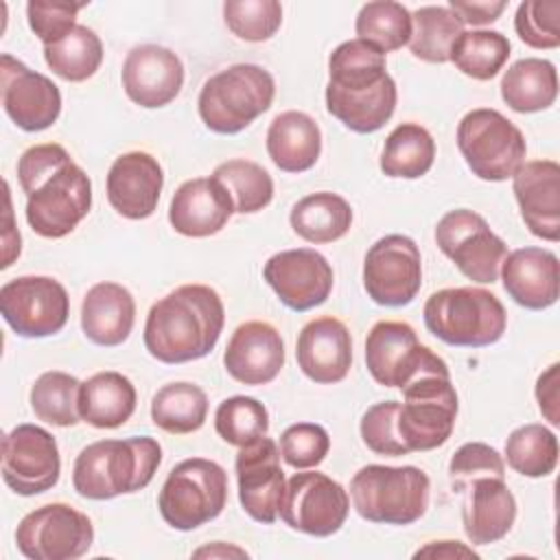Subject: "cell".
Masks as SVG:
<instances>
[{
  "label": "cell",
  "mask_w": 560,
  "mask_h": 560,
  "mask_svg": "<svg viewBox=\"0 0 560 560\" xmlns=\"http://www.w3.org/2000/svg\"><path fill=\"white\" fill-rule=\"evenodd\" d=\"M18 182L26 192V223L37 236H68L92 208L88 173L57 142L28 147L18 160Z\"/></svg>",
  "instance_id": "obj_1"
},
{
  "label": "cell",
  "mask_w": 560,
  "mask_h": 560,
  "mask_svg": "<svg viewBox=\"0 0 560 560\" xmlns=\"http://www.w3.org/2000/svg\"><path fill=\"white\" fill-rule=\"evenodd\" d=\"M398 90L385 55L361 39L339 44L328 57L326 109L354 133L378 131L396 109Z\"/></svg>",
  "instance_id": "obj_2"
},
{
  "label": "cell",
  "mask_w": 560,
  "mask_h": 560,
  "mask_svg": "<svg viewBox=\"0 0 560 560\" xmlns=\"http://www.w3.org/2000/svg\"><path fill=\"white\" fill-rule=\"evenodd\" d=\"M225 326L221 295L208 284H182L147 313L144 348L166 365L208 357Z\"/></svg>",
  "instance_id": "obj_3"
},
{
  "label": "cell",
  "mask_w": 560,
  "mask_h": 560,
  "mask_svg": "<svg viewBox=\"0 0 560 560\" xmlns=\"http://www.w3.org/2000/svg\"><path fill=\"white\" fill-rule=\"evenodd\" d=\"M162 464V446L151 435L96 440L81 448L72 466V488L90 501H109L147 488Z\"/></svg>",
  "instance_id": "obj_4"
},
{
  "label": "cell",
  "mask_w": 560,
  "mask_h": 560,
  "mask_svg": "<svg viewBox=\"0 0 560 560\" xmlns=\"http://www.w3.org/2000/svg\"><path fill=\"white\" fill-rule=\"evenodd\" d=\"M427 330L455 348H486L508 328L501 300L481 287H451L431 293L422 308Z\"/></svg>",
  "instance_id": "obj_5"
},
{
  "label": "cell",
  "mask_w": 560,
  "mask_h": 560,
  "mask_svg": "<svg viewBox=\"0 0 560 560\" xmlns=\"http://www.w3.org/2000/svg\"><path fill=\"white\" fill-rule=\"evenodd\" d=\"M431 479L418 466L368 464L350 479L357 514L381 525H411L427 514Z\"/></svg>",
  "instance_id": "obj_6"
},
{
  "label": "cell",
  "mask_w": 560,
  "mask_h": 560,
  "mask_svg": "<svg viewBox=\"0 0 560 560\" xmlns=\"http://www.w3.org/2000/svg\"><path fill=\"white\" fill-rule=\"evenodd\" d=\"M273 96L276 81L269 70L258 63H234L206 79L197 109L210 131L232 136L265 114Z\"/></svg>",
  "instance_id": "obj_7"
},
{
  "label": "cell",
  "mask_w": 560,
  "mask_h": 560,
  "mask_svg": "<svg viewBox=\"0 0 560 560\" xmlns=\"http://www.w3.org/2000/svg\"><path fill=\"white\" fill-rule=\"evenodd\" d=\"M228 503V472L206 457H188L175 464L158 494L164 523L177 532H192L214 521Z\"/></svg>",
  "instance_id": "obj_8"
},
{
  "label": "cell",
  "mask_w": 560,
  "mask_h": 560,
  "mask_svg": "<svg viewBox=\"0 0 560 560\" xmlns=\"http://www.w3.org/2000/svg\"><path fill=\"white\" fill-rule=\"evenodd\" d=\"M455 140L466 166L483 182L512 179L527 155L523 131L492 107L464 114Z\"/></svg>",
  "instance_id": "obj_9"
},
{
  "label": "cell",
  "mask_w": 560,
  "mask_h": 560,
  "mask_svg": "<svg viewBox=\"0 0 560 560\" xmlns=\"http://www.w3.org/2000/svg\"><path fill=\"white\" fill-rule=\"evenodd\" d=\"M400 392L396 427L407 451H433L446 444L459 411L451 372H424Z\"/></svg>",
  "instance_id": "obj_10"
},
{
  "label": "cell",
  "mask_w": 560,
  "mask_h": 560,
  "mask_svg": "<svg viewBox=\"0 0 560 560\" xmlns=\"http://www.w3.org/2000/svg\"><path fill=\"white\" fill-rule=\"evenodd\" d=\"M435 243L468 280L477 284L499 280L508 245L479 212L468 208L448 210L435 225Z\"/></svg>",
  "instance_id": "obj_11"
},
{
  "label": "cell",
  "mask_w": 560,
  "mask_h": 560,
  "mask_svg": "<svg viewBox=\"0 0 560 560\" xmlns=\"http://www.w3.org/2000/svg\"><path fill=\"white\" fill-rule=\"evenodd\" d=\"M365 365L378 385L396 389L424 372H451L442 357L418 341L411 324L396 319H381L370 328Z\"/></svg>",
  "instance_id": "obj_12"
},
{
  "label": "cell",
  "mask_w": 560,
  "mask_h": 560,
  "mask_svg": "<svg viewBox=\"0 0 560 560\" xmlns=\"http://www.w3.org/2000/svg\"><path fill=\"white\" fill-rule=\"evenodd\" d=\"M92 542V521L68 503L35 508L15 529L18 551L28 560H77L90 551Z\"/></svg>",
  "instance_id": "obj_13"
},
{
  "label": "cell",
  "mask_w": 560,
  "mask_h": 560,
  "mask_svg": "<svg viewBox=\"0 0 560 560\" xmlns=\"http://www.w3.org/2000/svg\"><path fill=\"white\" fill-rule=\"evenodd\" d=\"M350 512L346 488L326 472L306 470L287 479L278 516L295 532L326 538L337 534Z\"/></svg>",
  "instance_id": "obj_14"
},
{
  "label": "cell",
  "mask_w": 560,
  "mask_h": 560,
  "mask_svg": "<svg viewBox=\"0 0 560 560\" xmlns=\"http://www.w3.org/2000/svg\"><path fill=\"white\" fill-rule=\"evenodd\" d=\"M0 313L15 335L42 339L68 324L70 298L50 276H18L0 287Z\"/></svg>",
  "instance_id": "obj_15"
},
{
  "label": "cell",
  "mask_w": 560,
  "mask_h": 560,
  "mask_svg": "<svg viewBox=\"0 0 560 560\" xmlns=\"http://www.w3.org/2000/svg\"><path fill=\"white\" fill-rule=\"evenodd\" d=\"M422 287V256L413 238L387 234L363 258V289L378 306H407Z\"/></svg>",
  "instance_id": "obj_16"
},
{
  "label": "cell",
  "mask_w": 560,
  "mask_h": 560,
  "mask_svg": "<svg viewBox=\"0 0 560 560\" xmlns=\"http://www.w3.org/2000/svg\"><path fill=\"white\" fill-rule=\"evenodd\" d=\"M61 457L57 440L37 424H18L2 438V479L20 497H35L57 486Z\"/></svg>",
  "instance_id": "obj_17"
},
{
  "label": "cell",
  "mask_w": 560,
  "mask_h": 560,
  "mask_svg": "<svg viewBox=\"0 0 560 560\" xmlns=\"http://www.w3.org/2000/svg\"><path fill=\"white\" fill-rule=\"evenodd\" d=\"M262 278L278 300L295 313L324 304L335 284L330 262L311 247L284 249L269 256L262 267Z\"/></svg>",
  "instance_id": "obj_18"
},
{
  "label": "cell",
  "mask_w": 560,
  "mask_h": 560,
  "mask_svg": "<svg viewBox=\"0 0 560 560\" xmlns=\"http://www.w3.org/2000/svg\"><path fill=\"white\" fill-rule=\"evenodd\" d=\"M0 94L4 114L28 133L52 127L61 114V92L52 79L9 52L0 57Z\"/></svg>",
  "instance_id": "obj_19"
},
{
  "label": "cell",
  "mask_w": 560,
  "mask_h": 560,
  "mask_svg": "<svg viewBox=\"0 0 560 560\" xmlns=\"http://www.w3.org/2000/svg\"><path fill=\"white\" fill-rule=\"evenodd\" d=\"M238 501L241 508L262 525L278 518L280 501L284 494V472L280 468L278 444L262 435L256 442L241 446L234 459Z\"/></svg>",
  "instance_id": "obj_20"
},
{
  "label": "cell",
  "mask_w": 560,
  "mask_h": 560,
  "mask_svg": "<svg viewBox=\"0 0 560 560\" xmlns=\"http://www.w3.org/2000/svg\"><path fill=\"white\" fill-rule=\"evenodd\" d=\"M127 98L144 109H158L177 98L184 85V63L166 46L140 44L125 57L120 72Z\"/></svg>",
  "instance_id": "obj_21"
},
{
  "label": "cell",
  "mask_w": 560,
  "mask_h": 560,
  "mask_svg": "<svg viewBox=\"0 0 560 560\" xmlns=\"http://www.w3.org/2000/svg\"><path fill=\"white\" fill-rule=\"evenodd\" d=\"M107 201L125 219H149L160 201L164 171L147 151H127L118 155L107 171Z\"/></svg>",
  "instance_id": "obj_22"
},
{
  "label": "cell",
  "mask_w": 560,
  "mask_h": 560,
  "mask_svg": "<svg viewBox=\"0 0 560 560\" xmlns=\"http://www.w3.org/2000/svg\"><path fill=\"white\" fill-rule=\"evenodd\" d=\"M512 192L527 230L549 243L560 241V164L529 160L512 175Z\"/></svg>",
  "instance_id": "obj_23"
},
{
  "label": "cell",
  "mask_w": 560,
  "mask_h": 560,
  "mask_svg": "<svg viewBox=\"0 0 560 560\" xmlns=\"http://www.w3.org/2000/svg\"><path fill=\"white\" fill-rule=\"evenodd\" d=\"M298 368L306 378L319 385H332L348 376L352 368V337L348 326L322 315L302 326L295 341Z\"/></svg>",
  "instance_id": "obj_24"
},
{
  "label": "cell",
  "mask_w": 560,
  "mask_h": 560,
  "mask_svg": "<svg viewBox=\"0 0 560 560\" xmlns=\"http://www.w3.org/2000/svg\"><path fill=\"white\" fill-rule=\"evenodd\" d=\"M225 372L243 385H267L284 368V341L269 322L252 319L234 328L225 352Z\"/></svg>",
  "instance_id": "obj_25"
},
{
  "label": "cell",
  "mask_w": 560,
  "mask_h": 560,
  "mask_svg": "<svg viewBox=\"0 0 560 560\" xmlns=\"http://www.w3.org/2000/svg\"><path fill=\"white\" fill-rule=\"evenodd\" d=\"M234 214V201L217 177L186 179L171 197L168 223L188 238H206L221 232Z\"/></svg>",
  "instance_id": "obj_26"
},
{
  "label": "cell",
  "mask_w": 560,
  "mask_h": 560,
  "mask_svg": "<svg viewBox=\"0 0 560 560\" xmlns=\"http://www.w3.org/2000/svg\"><path fill=\"white\" fill-rule=\"evenodd\" d=\"M499 276L505 293L523 308L545 311L558 302L560 262L551 249H514L503 258Z\"/></svg>",
  "instance_id": "obj_27"
},
{
  "label": "cell",
  "mask_w": 560,
  "mask_h": 560,
  "mask_svg": "<svg viewBox=\"0 0 560 560\" xmlns=\"http://www.w3.org/2000/svg\"><path fill=\"white\" fill-rule=\"evenodd\" d=\"M462 523L470 545L505 538L516 521V499L503 477L472 479L464 490Z\"/></svg>",
  "instance_id": "obj_28"
},
{
  "label": "cell",
  "mask_w": 560,
  "mask_h": 560,
  "mask_svg": "<svg viewBox=\"0 0 560 560\" xmlns=\"http://www.w3.org/2000/svg\"><path fill=\"white\" fill-rule=\"evenodd\" d=\"M136 324V300L131 291L118 282L105 280L88 289L81 302V330L103 348L127 341Z\"/></svg>",
  "instance_id": "obj_29"
},
{
  "label": "cell",
  "mask_w": 560,
  "mask_h": 560,
  "mask_svg": "<svg viewBox=\"0 0 560 560\" xmlns=\"http://www.w3.org/2000/svg\"><path fill=\"white\" fill-rule=\"evenodd\" d=\"M267 153L284 173L313 168L322 153V131L313 116L298 109L278 114L267 129Z\"/></svg>",
  "instance_id": "obj_30"
},
{
  "label": "cell",
  "mask_w": 560,
  "mask_h": 560,
  "mask_svg": "<svg viewBox=\"0 0 560 560\" xmlns=\"http://www.w3.org/2000/svg\"><path fill=\"white\" fill-rule=\"evenodd\" d=\"M138 394L133 383L116 372L103 370L79 387V416L94 429H118L136 411Z\"/></svg>",
  "instance_id": "obj_31"
},
{
  "label": "cell",
  "mask_w": 560,
  "mask_h": 560,
  "mask_svg": "<svg viewBox=\"0 0 560 560\" xmlns=\"http://www.w3.org/2000/svg\"><path fill=\"white\" fill-rule=\"evenodd\" d=\"M501 98L518 114L549 109L558 98V70L549 59L523 57L501 77Z\"/></svg>",
  "instance_id": "obj_32"
},
{
  "label": "cell",
  "mask_w": 560,
  "mask_h": 560,
  "mask_svg": "<svg viewBox=\"0 0 560 560\" xmlns=\"http://www.w3.org/2000/svg\"><path fill=\"white\" fill-rule=\"evenodd\" d=\"M291 230L313 245L339 241L352 225L350 203L330 190H319L302 197L289 214Z\"/></svg>",
  "instance_id": "obj_33"
},
{
  "label": "cell",
  "mask_w": 560,
  "mask_h": 560,
  "mask_svg": "<svg viewBox=\"0 0 560 560\" xmlns=\"http://www.w3.org/2000/svg\"><path fill=\"white\" fill-rule=\"evenodd\" d=\"M435 162V140L418 122H400L385 138L378 166L392 179H420Z\"/></svg>",
  "instance_id": "obj_34"
},
{
  "label": "cell",
  "mask_w": 560,
  "mask_h": 560,
  "mask_svg": "<svg viewBox=\"0 0 560 560\" xmlns=\"http://www.w3.org/2000/svg\"><path fill=\"white\" fill-rule=\"evenodd\" d=\"M208 418L206 392L188 381L162 385L151 398V420L158 429L171 435L195 433Z\"/></svg>",
  "instance_id": "obj_35"
},
{
  "label": "cell",
  "mask_w": 560,
  "mask_h": 560,
  "mask_svg": "<svg viewBox=\"0 0 560 560\" xmlns=\"http://www.w3.org/2000/svg\"><path fill=\"white\" fill-rule=\"evenodd\" d=\"M464 33L459 15L444 4H427L411 13L409 50L427 63H446L455 39Z\"/></svg>",
  "instance_id": "obj_36"
},
{
  "label": "cell",
  "mask_w": 560,
  "mask_h": 560,
  "mask_svg": "<svg viewBox=\"0 0 560 560\" xmlns=\"http://www.w3.org/2000/svg\"><path fill=\"white\" fill-rule=\"evenodd\" d=\"M44 61L59 79L81 83L101 68L103 42L90 26L77 24L61 42L44 46Z\"/></svg>",
  "instance_id": "obj_37"
},
{
  "label": "cell",
  "mask_w": 560,
  "mask_h": 560,
  "mask_svg": "<svg viewBox=\"0 0 560 560\" xmlns=\"http://www.w3.org/2000/svg\"><path fill=\"white\" fill-rule=\"evenodd\" d=\"M510 50V39L501 31L472 28L455 39L448 61L475 81H490L508 63Z\"/></svg>",
  "instance_id": "obj_38"
},
{
  "label": "cell",
  "mask_w": 560,
  "mask_h": 560,
  "mask_svg": "<svg viewBox=\"0 0 560 560\" xmlns=\"http://www.w3.org/2000/svg\"><path fill=\"white\" fill-rule=\"evenodd\" d=\"M357 39L368 42L383 55L394 52L411 39V13L394 0L365 2L354 20Z\"/></svg>",
  "instance_id": "obj_39"
},
{
  "label": "cell",
  "mask_w": 560,
  "mask_h": 560,
  "mask_svg": "<svg viewBox=\"0 0 560 560\" xmlns=\"http://www.w3.org/2000/svg\"><path fill=\"white\" fill-rule=\"evenodd\" d=\"M81 381L61 370H48L31 385L28 402L37 420L52 427H74L79 416Z\"/></svg>",
  "instance_id": "obj_40"
},
{
  "label": "cell",
  "mask_w": 560,
  "mask_h": 560,
  "mask_svg": "<svg viewBox=\"0 0 560 560\" xmlns=\"http://www.w3.org/2000/svg\"><path fill=\"white\" fill-rule=\"evenodd\" d=\"M505 459L523 477H547L558 464V438L538 422L516 427L505 440Z\"/></svg>",
  "instance_id": "obj_41"
},
{
  "label": "cell",
  "mask_w": 560,
  "mask_h": 560,
  "mask_svg": "<svg viewBox=\"0 0 560 560\" xmlns=\"http://www.w3.org/2000/svg\"><path fill=\"white\" fill-rule=\"evenodd\" d=\"M212 177H217L230 192L234 201V214H254L267 208L273 199V179L256 162L245 158H234L221 162Z\"/></svg>",
  "instance_id": "obj_42"
},
{
  "label": "cell",
  "mask_w": 560,
  "mask_h": 560,
  "mask_svg": "<svg viewBox=\"0 0 560 560\" xmlns=\"http://www.w3.org/2000/svg\"><path fill=\"white\" fill-rule=\"evenodd\" d=\"M214 431L232 446H247L267 435L269 411L252 396H230L214 411Z\"/></svg>",
  "instance_id": "obj_43"
},
{
  "label": "cell",
  "mask_w": 560,
  "mask_h": 560,
  "mask_svg": "<svg viewBox=\"0 0 560 560\" xmlns=\"http://www.w3.org/2000/svg\"><path fill=\"white\" fill-rule=\"evenodd\" d=\"M225 26L243 42H267L282 24V4L276 0H228L223 4Z\"/></svg>",
  "instance_id": "obj_44"
},
{
  "label": "cell",
  "mask_w": 560,
  "mask_h": 560,
  "mask_svg": "<svg viewBox=\"0 0 560 560\" xmlns=\"http://www.w3.org/2000/svg\"><path fill=\"white\" fill-rule=\"evenodd\" d=\"M514 31L523 44L536 50L560 46V2L525 0L514 15Z\"/></svg>",
  "instance_id": "obj_45"
},
{
  "label": "cell",
  "mask_w": 560,
  "mask_h": 560,
  "mask_svg": "<svg viewBox=\"0 0 560 560\" xmlns=\"http://www.w3.org/2000/svg\"><path fill=\"white\" fill-rule=\"evenodd\" d=\"M330 451V435L322 424L295 422L280 435V455L295 470L319 466Z\"/></svg>",
  "instance_id": "obj_46"
},
{
  "label": "cell",
  "mask_w": 560,
  "mask_h": 560,
  "mask_svg": "<svg viewBox=\"0 0 560 560\" xmlns=\"http://www.w3.org/2000/svg\"><path fill=\"white\" fill-rule=\"evenodd\" d=\"M398 400H383L365 409L359 422V433L363 444L376 453V455H387V457H400L409 455L407 446L402 444L396 427L398 418Z\"/></svg>",
  "instance_id": "obj_47"
},
{
  "label": "cell",
  "mask_w": 560,
  "mask_h": 560,
  "mask_svg": "<svg viewBox=\"0 0 560 560\" xmlns=\"http://www.w3.org/2000/svg\"><path fill=\"white\" fill-rule=\"evenodd\" d=\"M479 477H503L505 462L497 448L483 442L462 444L448 462V479L455 492H462L472 479Z\"/></svg>",
  "instance_id": "obj_48"
},
{
  "label": "cell",
  "mask_w": 560,
  "mask_h": 560,
  "mask_svg": "<svg viewBox=\"0 0 560 560\" xmlns=\"http://www.w3.org/2000/svg\"><path fill=\"white\" fill-rule=\"evenodd\" d=\"M85 4L74 2H50V0H31L26 4V20L31 31L44 46L61 42L74 26L77 13Z\"/></svg>",
  "instance_id": "obj_49"
},
{
  "label": "cell",
  "mask_w": 560,
  "mask_h": 560,
  "mask_svg": "<svg viewBox=\"0 0 560 560\" xmlns=\"http://www.w3.org/2000/svg\"><path fill=\"white\" fill-rule=\"evenodd\" d=\"M448 9H453L459 20L470 26H486L492 24L501 18V13L508 9L505 0H448L446 4Z\"/></svg>",
  "instance_id": "obj_50"
},
{
  "label": "cell",
  "mask_w": 560,
  "mask_h": 560,
  "mask_svg": "<svg viewBox=\"0 0 560 560\" xmlns=\"http://www.w3.org/2000/svg\"><path fill=\"white\" fill-rule=\"evenodd\" d=\"M558 385H560V363H551L536 381V400H538V409L540 413L549 420V424L558 427L560 424V394H558Z\"/></svg>",
  "instance_id": "obj_51"
},
{
  "label": "cell",
  "mask_w": 560,
  "mask_h": 560,
  "mask_svg": "<svg viewBox=\"0 0 560 560\" xmlns=\"http://www.w3.org/2000/svg\"><path fill=\"white\" fill-rule=\"evenodd\" d=\"M477 558V551L459 540H433L429 545H424L422 549H418L413 553V558Z\"/></svg>",
  "instance_id": "obj_52"
},
{
  "label": "cell",
  "mask_w": 560,
  "mask_h": 560,
  "mask_svg": "<svg viewBox=\"0 0 560 560\" xmlns=\"http://www.w3.org/2000/svg\"><path fill=\"white\" fill-rule=\"evenodd\" d=\"M4 190H7V212H4V217H7V230H4V236H2V243H4V258H2V269L11 267V265H13V260L20 256V249L13 245L11 236H13L15 241H22V238H20V232H18V230H13L11 195H9V184H7V182H4Z\"/></svg>",
  "instance_id": "obj_53"
},
{
  "label": "cell",
  "mask_w": 560,
  "mask_h": 560,
  "mask_svg": "<svg viewBox=\"0 0 560 560\" xmlns=\"http://www.w3.org/2000/svg\"><path fill=\"white\" fill-rule=\"evenodd\" d=\"M195 558H230V556H236V558H247V551L241 549V547H234V545H225L221 540L212 542V545H206V547H199L197 551H192Z\"/></svg>",
  "instance_id": "obj_54"
}]
</instances>
